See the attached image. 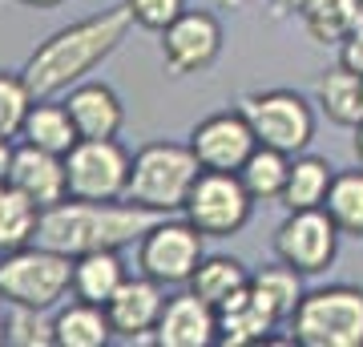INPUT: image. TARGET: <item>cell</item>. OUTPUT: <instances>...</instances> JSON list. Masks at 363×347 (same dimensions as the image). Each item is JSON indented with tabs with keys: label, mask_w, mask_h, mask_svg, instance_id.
<instances>
[{
	"label": "cell",
	"mask_w": 363,
	"mask_h": 347,
	"mask_svg": "<svg viewBox=\"0 0 363 347\" xmlns=\"http://www.w3.org/2000/svg\"><path fill=\"white\" fill-rule=\"evenodd\" d=\"M52 331H57V347H105L113 339V323L101 303L73 299L69 307L57 311Z\"/></svg>",
	"instance_id": "21"
},
{
	"label": "cell",
	"mask_w": 363,
	"mask_h": 347,
	"mask_svg": "<svg viewBox=\"0 0 363 347\" xmlns=\"http://www.w3.org/2000/svg\"><path fill=\"white\" fill-rule=\"evenodd\" d=\"M274 315L262 307L255 291H238L234 299H226L218 307V343L222 347H247V343H259V339H271L274 331Z\"/></svg>",
	"instance_id": "18"
},
{
	"label": "cell",
	"mask_w": 363,
	"mask_h": 347,
	"mask_svg": "<svg viewBox=\"0 0 363 347\" xmlns=\"http://www.w3.org/2000/svg\"><path fill=\"white\" fill-rule=\"evenodd\" d=\"M16 138L28 142V145L49 150V154H69V150L81 142L77 121L69 114V105L52 101V97H37V101H33V109L25 114V126H21Z\"/></svg>",
	"instance_id": "17"
},
{
	"label": "cell",
	"mask_w": 363,
	"mask_h": 347,
	"mask_svg": "<svg viewBox=\"0 0 363 347\" xmlns=\"http://www.w3.org/2000/svg\"><path fill=\"white\" fill-rule=\"evenodd\" d=\"M250 291H255V299H259L262 307L271 311L274 319L283 323L295 315V307L303 303V270H295L291 263H271V267H262L250 275Z\"/></svg>",
	"instance_id": "23"
},
{
	"label": "cell",
	"mask_w": 363,
	"mask_h": 347,
	"mask_svg": "<svg viewBox=\"0 0 363 347\" xmlns=\"http://www.w3.org/2000/svg\"><path fill=\"white\" fill-rule=\"evenodd\" d=\"M351 9V33H363V0H347Z\"/></svg>",
	"instance_id": "34"
},
{
	"label": "cell",
	"mask_w": 363,
	"mask_h": 347,
	"mask_svg": "<svg viewBox=\"0 0 363 347\" xmlns=\"http://www.w3.org/2000/svg\"><path fill=\"white\" fill-rule=\"evenodd\" d=\"M238 178L255 202H279L286 190V178H291V154L271 150V145H255V154L242 162Z\"/></svg>",
	"instance_id": "25"
},
{
	"label": "cell",
	"mask_w": 363,
	"mask_h": 347,
	"mask_svg": "<svg viewBox=\"0 0 363 347\" xmlns=\"http://www.w3.org/2000/svg\"><path fill=\"white\" fill-rule=\"evenodd\" d=\"M323 206H327V214L335 219L339 234L363 238V166L335 170V182H331Z\"/></svg>",
	"instance_id": "27"
},
{
	"label": "cell",
	"mask_w": 363,
	"mask_h": 347,
	"mask_svg": "<svg viewBox=\"0 0 363 347\" xmlns=\"http://www.w3.org/2000/svg\"><path fill=\"white\" fill-rule=\"evenodd\" d=\"M218 4H242V0H218Z\"/></svg>",
	"instance_id": "39"
},
{
	"label": "cell",
	"mask_w": 363,
	"mask_h": 347,
	"mask_svg": "<svg viewBox=\"0 0 363 347\" xmlns=\"http://www.w3.org/2000/svg\"><path fill=\"white\" fill-rule=\"evenodd\" d=\"M255 129H250L247 114L242 109H218V114L202 117L194 129H190V150L198 154L202 170H230L238 174L242 162L255 154Z\"/></svg>",
	"instance_id": "12"
},
{
	"label": "cell",
	"mask_w": 363,
	"mask_h": 347,
	"mask_svg": "<svg viewBox=\"0 0 363 347\" xmlns=\"http://www.w3.org/2000/svg\"><path fill=\"white\" fill-rule=\"evenodd\" d=\"M9 343V335H4V323H0V347Z\"/></svg>",
	"instance_id": "38"
},
{
	"label": "cell",
	"mask_w": 363,
	"mask_h": 347,
	"mask_svg": "<svg viewBox=\"0 0 363 347\" xmlns=\"http://www.w3.org/2000/svg\"><path fill=\"white\" fill-rule=\"evenodd\" d=\"M65 105L77 121L81 138H117V129L125 121V105L105 81H77Z\"/></svg>",
	"instance_id": "16"
},
{
	"label": "cell",
	"mask_w": 363,
	"mask_h": 347,
	"mask_svg": "<svg viewBox=\"0 0 363 347\" xmlns=\"http://www.w3.org/2000/svg\"><path fill=\"white\" fill-rule=\"evenodd\" d=\"M291 343L363 347V287L335 283L307 291L291 315Z\"/></svg>",
	"instance_id": "5"
},
{
	"label": "cell",
	"mask_w": 363,
	"mask_h": 347,
	"mask_svg": "<svg viewBox=\"0 0 363 347\" xmlns=\"http://www.w3.org/2000/svg\"><path fill=\"white\" fill-rule=\"evenodd\" d=\"M125 279H130V270H125L117 250H89V255L73 258V299L105 307Z\"/></svg>",
	"instance_id": "20"
},
{
	"label": "cell",
	"mask_w": 363,
	"mask_h": 347,
	"mask_svg": "<svg viewBox=\"0 0 363 347\" xmlns=\"http://www.w3.org/2000/svg\"><path fill=\"white\" fill-rule=\"evenodd\" d=\"M28 9H57V4H65V0H21Z\"/></svg>",
	"instance_id": "36"
},
{
	"label": "cell",
	"mask_w": 363,
	"mask_h": 347,
	"mask_svg": "<svg viewBox=\"0 0 363 347\" xmlns=\"http://www.w3.org/2000/svg\"><path fill=\"white\" fill-rule=\"evenodd\" d=\"M238 109L247 114L250 129L259 145L283 150V154H303L315 138V109L311 101L295 89H262V93H247Z\"/></svg>",
	"instance_id": "6"
},
{
	"label": "cell",
	"mask_w": 363,
	"mask_h": 347,
	"mask_svg": "<svg viewBox=\"0 0 363 347\" xmlns=\"http://www.w3.org/2000/svg\"><path fill=\"white\" fill-rule=\"evenodd\" d=\"M198 174H202V162L190 150V142H150L133 154L125 198L154 214H182Z\"/></svg>",
	"instance_id": "3"
},
{
	"label": "cell",
	"mask_w": 363,
	"mask_h": 347,
	"mask_svg": "<svg viewBox=\"0 0 363 347\" xmlns=\"http://www.w3.org/2000/svg\"><path fill=\"white\" fill-rule=\"evenodd\" d=\"M250 287V270L230 255H206L198 263L194 279H190V291L198 299H206L210 307L218 311L226 299H234L238 291H247Z\"/></svg>",
	"instance_id": "24"
},
{
	"label": "cell",
	"mask_w": 363,
	"mask_h": 347,
	"mask_svg": "<svg viewBox=\"0 0 363 347\" xmlns=\"http://www.w3.org/2000/svg\"><path fill=\"white\" fill-rule=\"evenodd\" d=\"M9 162H13V145L9 138H0V182H9Z\"/></svg>",
	"instance_id": "33"
},
{
	"label": "cell",
	"mask_w": 363,
	"mask_h": 347,
	"mask_svg": "<svg viewBox=\"0 0 363 347\" xmlns=\"http://www.w3.org/2000/svg\"><path fill=\"white\" fill-rule=\"evenodd\" d=\"M355 158H359V166H363V121L355 126Z\"/></svg>",
	"instance_id": "37"
},
{
	"label": "cell",
	"mask_w": 363,
	"mask_h": 347,
	"mask_svg": "<svg viewBox=\"0 0 363 347\" xmlns=\"http://www.w3.org/2000/svg\"><path fill=\"white\" fill-rule=\"evenodd\" d=\"M130 28H133L130 4H117V9L85 16V21H77L69 28H57L52 37H45L37 49L28 53L21 77L33 89V97L69 93L77 81H85V73H93L121 40L130 37Z\"/></svg>",
	"instance_id": "1"
},
{
	"label": "cell",
	"mask_w": 363,
	"mask_h": 347,
	"mask_svg": "<svg viewBox=\"0 0 363 347\" xmlns=\"http://www.w3.org/2000/svg\"><path fill=\"white\" fill-rule=\"evenodd\" d=\"M45 311H33V307H9L4 315V335L13 347H49L57 343V331L52 323L40 319Z\"/></svg>",
	"instance_id": "30"
},
{
	"label": "cell",
	"mask_w": 363,
	"mask_h": 347,
	"mask_svg": "<svg viewBox=\"0 0 363 347\" xmlns=\"http://www.w3.org/2000/svg\"><path fill=\"white\" fill-rule=\"evenodd\" d=\"M242 4H247V0H242Z\"/></svg>",
	"instance_id": "40"
},
{
	"label": "cell",
	"mask_w": 363,
	"mask_h": 347,
	"mask_svg": "<svg viewBox=\"0 0 363 347\" xmlns=\"http://www.w3.org/2000/svg\"><path fill=\"white\" fill-rule=\"evenodd\" d=\"M218 343V311L194 291L166 299L157 323V347H210Z\"/></svg>",
	"instance_id": "15"
},
{
	"label": "cell",
	"mask_w": 363,
	"mask_h": 347,
	"mask_svg": "<svg viewBox=\"0 0 363 347\" xmlns=\"http://www.w3.org/2000/svg\"><path fill=\"white\" fill-rule=\"evenodd\" d=\"M65 170H69V198L117 202L130 190L133 154L117 138H81L65 154Z\"/></svg>",
	"instance_id": "7"
},
{
	"label": "cell",
	"mask_w": 363,
	"mask_h": 347,
	"mask_svg": "<svg viewBox=\"0 0 363 347\" xmlns=\"http://www.w3.org/2000/svg\"><path fill=\"white\" fill-rule=\"evenodd\" d=\"M157 219H166V214H154V210H145L130 198H117V202L65 198V202L40 210L33 243L61 250L69 258H81L89 250H121L133 238H142Z\"/></svg>",
	"instance_id": "2"
},
{
	"label": "cell",
	"mask_w": 363,
	"mask_h": 347,
	"mask_svg": "<svg viewBox=\"0 0 363 347\" xmlns=\"http://www.w3.org/2000/svg\"><path fill=\"white\" fill-rule=\"evenodd\" d=\"M315 101L327 114V121L355 129L363 121V77L351 73L347 65H331L323 77L315 81Z\"/></svg>",
	"instance_id": "19"
},
{
	"label": "cell",
	"mask_w": 363,
	"mask_h": 347,
	"mask_svg": "<svg viewBox=\"0 0 363 347\" xmlns=\"http://www.w3.org/2000/svg\"><path fill=\"white\" fill-rule=\"evenodd\" d=\"M250 210H255V198L230 170H202L182 206L186 222H194L206 238H234L250 222Z\"/></svg>",
	"instance_id": "9"
},
{
	"label": "cell",
	"mask_w": 363,
	"mask_h": 347,
	"mask_svg": "<svg viewBox=\"0 0 363 347\" xmlns=\"http://www.w3.org/2000/svg\"><path fill=\"white\" fill-rule=\"evenodd\" d=\"M298 21L319 45H343L351 37V9L347 0H303Z\"/></svg>",
	"instance_id": "28"
},
{
	"label": "cell",
	"mask_w": 363,
	"mask_h": 347,
	"mask_svg": "<svg viewBox=\"0 0 363 347\" xmlns=\"http://www.w3.org/2000/svg\"><path fill=\"white\" fill-rule=\"evenodd\" d=\"M105 311H109L117 339H125V343L154 339L157 343V323H162V311H166V287L150 275H133L117 287V295L105 303Z\"/></svg>",
	"instance_id": "13"
},
{
	"label": "cell",
	"mask_w": 363,
	"mask_h": 347,
	"mask_svg": "<svg viewBox=\"0 0 363 347\" xmlns=\"http://www.w3.org/2000/svg\"><path fill=\"white\" fill-rule=\"evenodd\" d=\"M37 222H40V206L28 194L16 190L13 182H0V255L33 243Z\"/></svg>",
	"instance_id": "26"
},
{
	"label": "cell",
	"mask_w": 363,
	"mask_h": 347,
	"mask_svg": "<svg viewBox=\"0 0 363 347\" xmlns=\"http://www.w3.org/2000/svg\"><path fill=\"white\" fill-rule=\"evenodd\" d=\"M33 89L25 85L21 73H4L0 69V138H16L25 126V114L33 109Z\"/></svg>",
	"instance_id": "29"
},
{
	"label": "cell",
	"mask_w": 363,
	"mask_h": 347,
	"mask_svg": "<svg viewBox=\"0 0 363 347\" xmlns=\"http://www.w3.org/2000/svg\"><path fill=\"white\" fill-rule=\"evenodd\" d=\"M206 234L186 219H157L150 231L138 238V270L157 279L162 287H178L194 279L198 263L206 258Z\"/></svg>",
	"instance_id": "8"
},
{
	"label": "cell",
	"mask_w": 363,
	"mask_h": 347,
	"mask_svg": "<svg viewBox=\"0 0 363 347\" xmlns=\"http://www.w3.org/2000/svg\"><path fill=\"white\" fill-rule=\"evenodd\" d=\"M274 4V13H298L303 9V0H271Z\"/></svg>",
	"instance_id": "35"
},
{
	"label": "cell",
	"mask_w": 363,
	"mask_h": 347,
	"mask_svg": "<svg viewBox=\"0 0 363 347\" xmlns=\"http://www.w3.org/2000/svg\"><path fill=\"white\" fill-rule=\"evenodd\" d=\"M222 21L206 9H186L169 28H162V61L174 77L202 73L222 53Z\"/></svg>",
	"instance_id": "11"
},
{
	"label": "cell",
	"mask_w": 363,
	"mask_h": 347,
	"mask_svg": "<svg viewBox=\"0 0 363 347\" xmlns=\"http://www.w3.org/2000/svg\"><path fill=\"white\" fill-rule=\"evenodd\" d=\"M73 291V258L40 243L0 255V303L52 311Z\"/></svg>",
	"instance_id": "4"
},
{
	"label": "cell",
	"mask_w": 363,
	"mask_h": 347,
	"mask_svg": "<svg viewBox=\"0 0 363 347\" xmlns=\"http://www.w3.org/2000/svg\"><path fill=\"white\" fill-rule=\"evenodd\" d=\"M9 182L21 194H28L33 202L57 206L69 198V170H65V154H49L40 145H13V162H9Z\"/></svg>",
	"instance_id": "14"
},
{
	"label": "cell",
	"mask_w": 363,
	"mask_h": 347,
	"mask_svg": "<svg viewBox=\"0 0 363 347\" xmlns=\"http://www.w3.org/2000/svg\"><path fill=\"white\" fill-rule=\"evenodd\" d=\"M339 250V226L327 214V206L311 210H286V219L274 231V255L291 263L303 275H319L335 263Z\"/></svg>",
	"instance_id": "10"
},
{
	"label": "cell",
	"mask_w": 363,
	"mask_h": 347,
	"mask_svg": "<svg viewBox=\"0 0 363 347\" xmlns=\"http://www.w3.org/2000/svg\"><path fill=\"white\" fill-rule=\"evenodd\" d=\"M339 65H347L351 73L363 77V33H351V37L339 45Z\"/></svg>",
	"instance_id": "32"
},
{
	"label": "cell",
	"mask_w": 363,
	"mask_h": 347,
	"mask_svg": "<svg viewBox=\"0 0 363 347\" xmlns=\"http://www.w3.org/2000/svg\"><path fill=\"white\" fill-rule=\"evenodd\" d=\"M335 182V166L327 158H315V154H295L291 158V178H286V190L279 202L286 210H311V206H323L327 202V190Z\"/></svg>",
	"instance_id": "22"
},
{
	"label": "cell",
	"mask_w": 363,
	"mask_h": 347,
	"mask_svg": "<svg viewBox=\"0 0 363 347\" xmlns=\"http://www.w3.org/2000/svg\"><path fill=\"white\" fill-rule=\"evenodd\" d=\"M125 4H130V13H133V25L150 28V33L169 28L186 9H190L186 0H125Z\"/></svg>",
	"instance_id": "31"
}]
</instances>
